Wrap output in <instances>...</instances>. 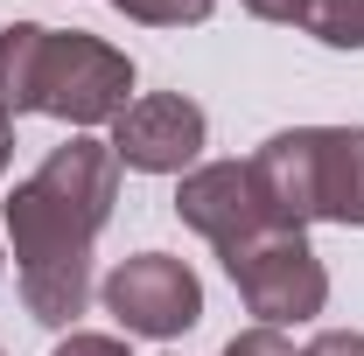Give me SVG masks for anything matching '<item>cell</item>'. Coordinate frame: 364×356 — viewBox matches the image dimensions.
<instances>
[{
	"instance_id": "cell-8",
	"label": "cell",
	"mask_w": 364,
	"mask_h": 356,
	"mask_svg": "<svg viewBox=\"0 0 364 356\" xmlns=\"http://www.w3.org/2000/svg\"><path fill=\"white\" fill-rule=\"evenodd\" d=\"M316 217L364 230V126H316Z\"/></svg>"
},
{
	"instance_id": "cell-12",
	"label": "cell",
	"mask_w": 364,
	"mask_h": 356,
	"mask_svg": "<svg viewBox=\"0 0 364 356\" xmlns=\"http://www.w3.org/2000/svg\"><path fill=\"white\" fill-rule=\"evenodd\" d=\"M49 356H134V350H127L119 335H91V328H63V343H56Z\"/></svg>"
},
{
	"instance_id": "cell-17",
	"label": "cell",
	"mask_w": 364,
	"mask_h": 356,
	"mask_svg": "<svg viewBox=\"0 0 364 356\" xmlns=\"http://www.w3.org/2000/svg\"><path fill=\"white\" fill-rule=\"evenodd\" d=\"M0 266H7V259H0Z\"/></svg>"
},
{
	"instance_id": "cell-5",
	"label": "cell",
	"mask_w": 364,
	"mask_h": 356,
	"mask_svg": "<svg viewBox=\"0 0 364 356\" xmlns=\"http://www.w3.org/2000/svg\"><path fill=\"white\" fill-rule=\"evenodd\" d=\"M203 140H210V119H203V105L196 98H182V91H147L134 98L119 119H112V161L119 168H134V175H182L196 154H203Z\"/></svg>"
},
{
	"instance_id": "cell-1",
	"label": "cell",
	"mask_w": 364,
	"mask_h": 356,
	"mask_svg": "<svg viewBox=\"0 0 364 356\" xmlns=\"http://www.w3.org/2000/svg\"><path fill=\"white\" fill-rule=\"evenodd\" d=\"M119 203V161L105 140H63L49 147L36 175L7 196V245L21 266V301L43 328H70L91 301V245Z\"/></svg>"
},
{
	"instance_id": "cell-9",
	"label": "cell",
	"mask_w": 364,
	"mask_h": 356,
	"mask_svg": "<svg viewBox=\"0 0 364 356\" xmlns=\"http://www.w3.org/2000/svg\"><path fill=\"white\" fill-rule=\"evenodd\" d=\"M36 49H43V21H7L0 28V119H21L28 112Z\"/></svg>"
},
{
	"instance_id": "cell-7",
	"label": "cell",
	"mask_w": 364,
	"mask_h": 356,
	"mask_svg": "<svg viewBox=\"0 0 364 356\" xmlns=\"http://www.w3.org/2000/svg\"><path fill=\"white\" fill-rule=\"evenodd\" d=\"M245 168L259 182L267 223H280V230H309V223H316V126L273 133Z\"/></svg>"
},
{
	"instance_id": "cell-14",
	"label": "cell",
	"mask_w": 364,
	"mask_h": 356,
	"mask_svg": "<svg viewBox=\"0 0 364 356\" xmlns=\"http://www.w3.org/2000/svg\"><path fill=\"white\" fill-rule=\"evenodd\" d=\"M301 356H364V335H358V328H322Z\"/></svg>"
},
{
	"instance_id": "cell-13",
	"label": "cell",
	"mask_w": 364,
	"mask_h": 356,
	"mask_svg": "<svg viewBox=\"0 0 364 356\" xmlns=\"http://www.w3.org/2000/svg\"><path fill=\"white\" fill-rule=\"evenodd\" d=\"M225 356H301L280 328H245V335H231L225 343Z\"/></svg>"
},
{
	"instance_id": "cell-16",
	"label": "cell",
	"mask_w": 364,
	"mask_h": 356,
	"mask_svg": "<svg viewBox=\"0 0 364 356\" xmlns=\"http://www.w3.org/2000/svg\"><path fill=\"white\" fill-rule=\"evenodd\" d=\"M7 161H14V119H0V175H7Z\"/></svg>"
},
{
	"instance_id": "cell-15",
	"label": "cell",
	"mask_w": 364,
	"mask_h": 356,
	"mask_svg": "<svg viewBox=\"0 0 364 356\" xmlns=\"http://www.w3.org/2000/svg\"><path fill=\"white\" fill-rule=\"evenodd\" d=\"M245 7H252L259 21H294V28H301V7H309V0H245Z\"/></svg>"
},
{
	"instance_id": "cell-3",
	"label": "cell",
	"mask_w": 364,
	"mask_h": 356,
	"mask_svg": "<svg viewBox=\"0 0 364 356\" xmlns=\"http://www.w3.org/2000/svg\"><path fill=\"white\" fill-rule=\"evenodd\" d=\"M225 272L238 287V301L259 314V328H280V321H309V314L329 308V272L309 252L301 230H259L252 245L225 252Z\"/></svg>"
},
{
	"instance_id": "cell-11",
	"label": "cell",
	"mask_w": 364,
	"mask_h": 356,
	"mask_svg": "<svg viewBox=\"0 0 364 356\" xmlns=\"http://www.w3.org/2000/svg\"><path fill=\"white\" fill-rule=\"evenodd\" d=\"M127 21H147V28H196V21H210V7L218 0H112Z\"/></svg>"
},
{
	"instance_id": "cell-10",
	"label": "cell",
	"mask_w": 364,
	"mask_h": 356,
	"mask_svg": "<svg viewBox=\"0 0 364 356\" xmlns=\"http://www.w3.org/2000/svg\"><path fill=\"white\" fill-rule=\"evenodd\" d=\"M301 28L329 49H364V0H309Z\"/></svg>"
},
{
	"instance_id": "cell-18",
	"label": "cell",
	"mask_w": 364,
	"mask_h": 356,
	"mask_svg": "<svg viewBox=\"0 0 364 356\" xmlns=\"http://www.w3.org/2000/svg\"><path fill=\"white\" fill-rule=\"evenodd\" d=\"M0 356H7V350H0Z\"/></svg>"
},
{
	"instance_id": "cell-4",
	"label": "cell",
	"mask_w": 364,
	"mask_h": 356,
	"mask_svg": "<svg viewBox=\"0 0 364 356\" xmlns=\"http://www.w3.org/2000/svg\"><path fill=\"white\" fill-rule=\"evenodd\" d=\"M105 314L127 328V335H147V343H168V335H189L203 321V279L168 259V252H134L105 272L98 287Z\"/></svg>"
},
{
	"instance_id": "cell-6",
	"label": "cell",
	"mask_w": 364,
	"mask_h": 356,
	"mask_svg": "<svg viewBox=\"0 0 364 356\" xmlns=\"http://www.w3.org/2000/svg\"><path fill=\"white\" fill-rule=\"evenodd\" d=\"M176 217L196 230V238H210L218 252H238V245H252L267 223V203H259V182L245 161H203V168H189L176 189Z\"/></svg>"
},
{
	"instance_id": "cell-2",
	"label": "cell",
	"mask_w": 364,
	"mask_h": 356,
	"mask_svg": "<svg viewBox=\"0 0 364 356\" xmlns=\"http://www.w3.org/2000/svg\"><path fill=\"white\" fill-rule=\"evenodd\" d=\"M134 63L127 49L98 43L85 28H43L36 49V84H28V112H49L63 126H112L134 98Z\"/></svg>"
}]
</instances>
